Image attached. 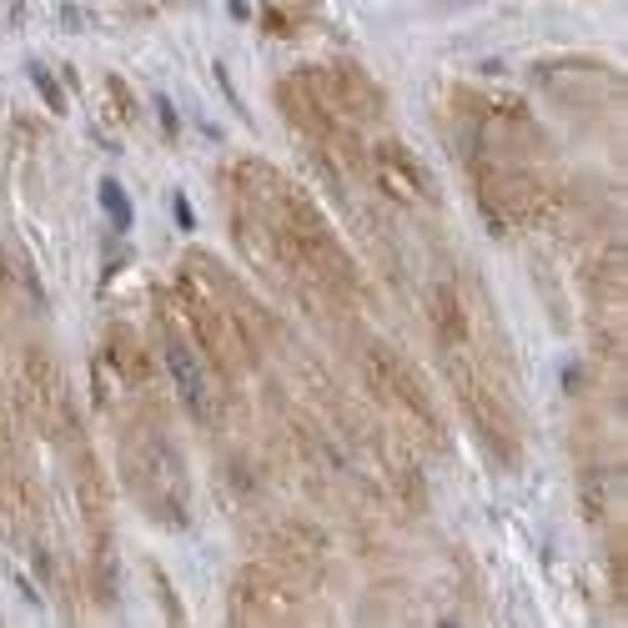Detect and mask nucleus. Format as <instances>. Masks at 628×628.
<instances>
[{
	"label": "nucleus",
	"instance_id": "obj_1",
	"mask_svg": "<svg viewBox=\"0 0 628 628\" xmlns=\"http://www.w3.org/2000/svg\"><path fill=\"white\" fill-rule=\"evenodd\" d=\"M166 372H172L176 398L186 402V412H192L196 423H206V418L217 412V392H212V372H206V362L196 358V347L186 342L182 332H166Z\"/></svg>",
	"mask_w": 628,
	"mask_h": 628
},
{
	"label": "nucleus",
	"instance_id": "obj_2",
	"mask_svg": "<svg viewBox=\"0 0 628 628\" xmlns=\"http://www.w3.org/2000/svg\"><path fill=\"white\" fill-rule=\"evenodd\" d=\"M101 206H106V217H111V227L116 231H126L131 227V202H126V192H121V182H111V176H101Z\"/></svg>",
	"mask_w": 628,
	"mask_h": 628
},
{
	"label": "nucleus",
	"instance_id": "obj_3",
	"mask_svg": "<svg viewBox=\"0 0 628 628\" xmlns=\"http://www.w3.org/2000/svg\"><path fill=\"white\" fill-rule=\"evenodd\" d=\"M31 76H35V86H41V91H45V101H51V106H55V111H61V106H65V101H61V91H55V86H51V76H45L41 65H31Z\"/></svg>",
	"mask_w": 628,
	"mask_h": 628
},
{
	"label": "nucleus",
	"instance_id": "obj_4",
	"mask_svg": "<svg viewBox=\"0 0 628 628\" xmlns=\"http://www.w3.org/2000/svg\"><path fill=\"white\" fill-rule=\"evenodd\" d=\"M172 212H176V222H182V227H192V222H196V217H192V206H186V196H182V192L172 196Z\"/></svg>",
	"mask_w": 628,
	"mask_h": 628
},
{
	"label": "nucleus",
	"instance_id": "obj_5",
	"mask_svg": "<svg viewBox=\"0 0 628 628\" xmlns=\"http://www.w3.org/2000/svg\"><path fill=\"white\" fill-rule=\"evenodd\" d=\"M156 111H162V121L176 131V111H172V101H156Z\"/></svg>",
	"mask_w": 628,
	"mask_h": 628
}]
</instances>
